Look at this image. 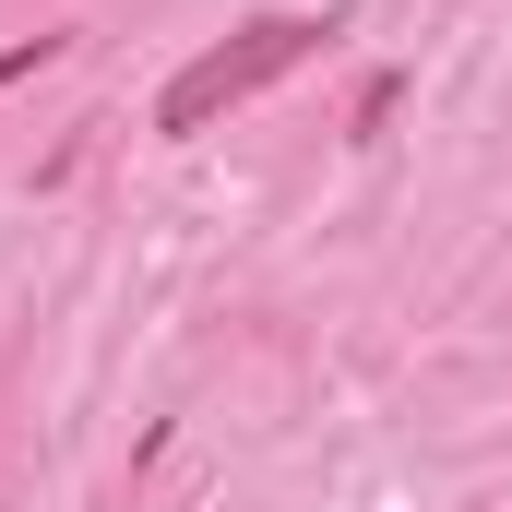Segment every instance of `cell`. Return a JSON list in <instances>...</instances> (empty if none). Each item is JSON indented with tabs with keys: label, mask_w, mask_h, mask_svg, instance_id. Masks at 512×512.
Instances as JSON below:
<instances>
[{
	"label": "cell",
	"mask_w": 512,
	"mask_h": 512,
	"mask_svg": "<svg viewBox=\"0 0 512 512\" xmlns=\"http://www.w3.org/2000/svg\"><path fill=\"white\" fill-rule=\"evenodd\" d=\"M322 36H334L322 12H251L239 36H215L203 60H179V72H167V96H155V131H167V143L215 131L227 108H251L262 84H286V72H298V60L322 48Z\"/></svg>",
	"instance_id": "6da1fadb"
},
{
	"label": "cell",
	"mask_w": 512,
	"mask_h": 512,
	"mask_svg": "<svg viewBox=\"0 0 512 512\" xmlns=\"http://www.w3.org/2000/svg\"><path fill=\"white\" fill-rule=\"evenodd\" d=\"M60 48H72V36H12V48H0V96H12V84H24V72H48V60H60Z\"/></svg>",
	"instance_id": "7a4b0ae2"
}]
</instances>
